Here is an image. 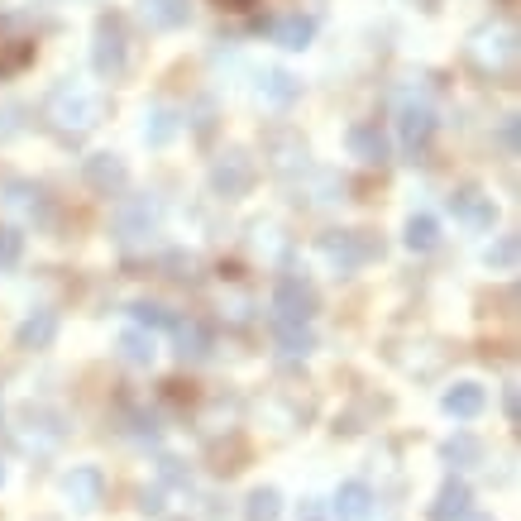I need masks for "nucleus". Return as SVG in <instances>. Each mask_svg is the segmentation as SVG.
I'll return each instance as SVG.
<instances>
[{
  "label": "nucleus",
  "instance_id": "obj_25",
  "mask_svg": "<svg viewBox=\"0 0 521 521\" xmlns=\"http://www.w3.org/2000/svg\"><path fill=\"white\" fill-rule=\"evenodd\" d=\"M177 330V354L182 359H192V364H201L206 354H211V330L196 326V321H173Z\"/></svg>",
  "mask_w": 521,
  "mask_h": 521
},
{
  "label": "nucleus",
  "instance_id": "obj_8",
  "mask_svg": "<svg viewBox=\"0 0 521 521\" xmlns=\"http://www.w3.org/2000/svg\"><path fill=\"white\" fill-rule=\"evenodd\" d=\"M158 216H163V206H158V196H130L120 211H115V235L134 244V239H149L158 230Z\"/></svg>",
  "mask_w": 521,
  "mask_h": 521
},
{
  "label": "nucleus",
  "instance_id": "obj_5",
  "mask_svg": "<svg viewBox=\"0 0 521 521\" xmlns=\"http://www.w3.org/2000/svg\"><path fill=\"white\" fill-rule=\"evenodd\" d=\"M15 440H20V450L29 455H53L58 445H63V416L53 412V407H20V426H15Z\"/></svg>",
  "mask_w": 521,
  "mask_h": 521
},
{
  "label": "nucleus",
  "instance_id": "obj_23",
  "mask_svg": "<svg viewBox=\"0 0 521 521\" xmlns=\"http://www.w3.org/2000/svg\"><path fill=\"white\" fill-rule=\"evenodd\" d=\"M29 63H34V39L0 29V77H15V72Z\"/></svg>",
  "mask_w": 521,
  "mask_h": 521
},
{
  "label": "nucleus",
  "instance_id": "obj_20",
  "mask_svg": "<svg viewBox=\"0 0 521 521\" xmlns=\"http://www.w3.org/2000/svg\"><path fill=\"white\" fill-rule=\"evenodd\" d=\"M297 96H302V82L283 67H268L259 77V101H268V106H292Z\"/></svg>",
  "mask_w": 521,
  "mask_h": 521
},
{
  "label": "nucleus",
  "instance_id": "obj_9",
  "mask_svg": "<svg viewBox=\"0 0 521 521\" xmlns=\"http://www.w3.org/2000/svg\"><path fill=\"white\" fill-rule=\"evenodd\" d=\"M63 493H67V502H72L77 512H96L101 498H106V474L91 469V464H82V469H72V474L63 478Z\"/></svg>",
  "mask_w": 521,
  "mask_h": 521
},
{
  "label": "nucleus",
  "instance_id": "obj_7",
  "mask_svg": "<svg viewBox=\"0 0 521 521\" xmlns=\"http://www.w3.org/2000/svg\"><path fill=\"white\" fill-rule=\"evenodd\" d=\"M316 287L306 283V278H283V283L273 287V321H302L311 326V316H316Z\"/></svg>",
  "mask_w": 521,
  "mask_h": 521
},
{
  "label": "nucleus",
  "instance_id": "obj_37",
  "mask_svg": "<svg viewBox=\"0 0 521 521\" xmlns=\"http://www.w3.org/2000/svg\"><path fill=\"white\" fill-rule=\"evenodd\" d=\"M216 5H225V10H249L254 0H216Z\"/></svg>",
  "mask_w": 521,
  "mask_h": 521
},
{
  "label": "nucleus",
  "instance_id": "obj_31",
  "mask_svg": "<svg viewBox=\"0 0 521 521\" xmlns=\"http://www.w3.org/2000/svg\"><path fill=\"white\" fill-rule=\"evenodd\" d=\"M488 268H517V235H502L498 244H488Z\"/></svg>",
  "mask_w": 521,
  "mask_h": 521
},
{
  "label": "nucleus",
  "instance_id": "obj_13",
  "mask_svg": "<svg viewBox=\"0 0 521 521\" xmlns=\"http://www.w3.org/2000/svg\"><path fill=\"white\" fill-rule=\"evenodd\" d=\"M349 153H354V158H359V163H369V168H383V163H388V134L378 130V125H373V120H364V125H349Z\"/></svg>",
  "mask_w": 521,
  "mask_h": 521
},
{
  "label": "nucleus",
  "instance_id": "obj_34",
  "mask_svg": "<svg viewBox=\"0 0 521 521\" xmlns=\"http://www.w3.org/2000/svg\"><path fill=\"white\" fill-rule=\"evenodd\" d=\"M139 512H144V517H163V512H168V507H163V488H144V493H139Z\"/></svg>",
  "mask_w": 521,
  "mask_h": 521
},
{
  "label": "nucleus",
  "instance_id": "obj_6",
  "mask_svg": "<svg viewBox=\"0 0 521 521\" xmlns=\"http://www.w3.org/2000/svg\"><path fill=\"white\" fill-rule=\"evenodd\" d=\"M254 177H259V168H254V158L244 149H225L216 163H211V187H216V196H225V201L249 196Z\"/></svg>",
  "mask_w": 521,
  "mask_h": 521
},
{
  "label": "nucleus",
  "instance_id": "obj_21",
  "mask_svg": "<svg viewBox=\"0 0 521 521\" xmlns=\"http://www.w3.org/2000/svg\"><path fill=\"white\" fill-rule=\"evenodd\" d=\"M440 459H445L450 469H474V464H483V440L469 431H455L440 445Z\"/></svg>",
  "mask_w": 521,
  "mask_h": 521
},
{
  "label": "nucleus",
  "instance_id": "obj_10",
  "mask_svg": "<svg viewBox=\"0 0 521 521\" xmlns=\"http://www.w3.org/2000/svg\"><path fill=\"white\" fill-rule=\"evenodd\" d=\"M87 182L101 196H120L125 187H130V168H125L120 153H91L87 158Z\"/></svg>",
  "mask_w": 521,
  "mask_h": 521
},
{
  "label": "nucleus",
  "instance_id": "obj_24",
  "mask_svg": "<svg viewBox=\"0 0 521 521\" xmlns=\"http://www.w3.org/2000/svg\"><path fill=\"white\" fill-rule=\"evenodd\" d=\"M273 330H278V349H283L287 359H306L316 349V335L302 321H273Z\"/></svg>",
  "mask_w": 521,
  "mask_h": 521
},
{
  "label": "nucleus",
  "instance_id": "obj_38",
  "mask_svg": "<svg viewBox=\"0 0 521 521\" xmlns=\"http://www.w3.org/2000/svg\"><path fill=\"white\" fill-rule=\"evenodd\" d=\"M459 521H493V517H488V512H474V507H469V512H464Z\"/></svg>",
  "mask_w": 521,
  "mask_h": 521
},
{
  "label": "nucleus",
  "instance_id": "obj_30",
  "mask_svg": "<svg viewBox=\"0 0 521 521\" xmlns=\"http://www.w3.org/2000/svg\"><path fill=\"white\" fill-rule=\"evenodd\" d=\"M24 259V235L15 225H0V273H10Z\"/></svg>",
  "mask_w": 521,
  "mask_h": 521
},
{
  "label": "nucleus",
  "instance_id": "obj_4",
  "mask_svg": "<svg viewBox=\"0 0 521 521\" xmlns=\"http://www.w3.org/2000/svg\"><path fill=\"white\" fill-rule=\"evenodd\" d=\"M321 254L335 263V273H359L364 263L383 254V244L369 230H335V235H321Z\"/></svg>",
  "mask_w": 521,
  "mask_h": 521
},
{
  "label": "nucleus",
  "instance_id": "obj_19",
  "mask_svg": "<svg viewBox=\"0 0 521 521\" xmlns=\"http://www.w3.org/2000/svg\"><path fill=\"white\" fill-rule=\"evenodd\" d=\"M139 15L149 29H182L192 20V5L187 0H139Z\"/></svg>",
  "mask_w": 521,
  "mask_h": 521
},
{
  "label": "nucleus",
  "instance_id": "obj_22",
  "mask_svg": "<svg viewBox=\"0 0 521 521\" xmlns=\"http://www.w3.org/2000/svg\"><path fill=\"white\" fill-rule=\"evenodd\" d=\"M120 359L134 364V369H149L153 359H158V340H153V330H144V326L125 330V335H120Z\"/></svg>",
  "mask_w": 521,
  "mask_h": 521
},
{
  "label": "nucleus",
  "instance_id": "obj_28",
  "mask_svg": "<svg viewBox=\"0 0 521 521\" xmlns=\"http://www.w3.org/2000/svg\"><path fill=\"white\" fill-rule=\"evenodd\" d=\"M402 239H407V249H416V254H431L435 244H440V220L435 216H412L407 220V230H402Z\"/></svg>",
  "mask_w": 521,
  "mask_h": 521
},
{
  "label": "nucleus",
  "instance_id": "obj_15",
  "mask_svg": "<svg viewBox=\"0 0 521 521\" xmlns=\"http://www.w3.org/2000/svg\"><path fill=\"white\" fill-rule=\"evenodd\" d=\"M58 340V311L53 306H39V311H29L15 330V345L20 349H48Z\"/></svg>",
  "mask_w": 521,
  "mask_h": 521
},
{
  "label": "nucleus",
  "instance_id": "obj_18",
  "mask_svg": "<svg viewBox=\"0 0 521 521\" xmlns=\"http://www.w3.org/2000/svg\"><path fill=\"white\" fill-rule=\"evenodd\" d=\"M440 407L455 416V421H474V416L488 407V392L478 388V383H455V388H445Z\"/></svg>",
  "mask_w": 521,
  "mask_h": 521
},
{
  "label": "nucleus",
  "instance_id": "obj_32",
  "mask_svg": "<svg viewBox=\"0 0 521 521\" xmlns=\"http://www.w3.org/2000/svg\"><path fill=\"white\" fill-rule=\"evenodd\" d=\"M517 139H521V120H517V115H507V120L498 125V144H502L507 158H517Z\"/></svg>",
  "mask_w": 521,
  "mask_h": 521
},
{
  "label": "nucleus",
  "instance_id": "obj_29",
  "mask_svg": "<svg viewBox=\"0 0 521 521\" xmlns=\"http://www.w3.org/2000/svg\"><path fill=\"white\" fill-rule=\"evenodd\" d=\"M130 311H134V321H139L144 330H168L177 321L173 311H168V306H158V302H134Z\"/></svg>",
  "mask_w": 521,
  "mask_h": 521
},
{
  "label": "nucleus",
  "instance_id": "obj_26",
  "mask_svg": "<svg viewBox=\"0 0 521 521\" xmlns=\"http://www.w3.org/2000/svg\"><path fill=\"white\" fill-rule=\"evenodd\" d=\"M177 130H182V115H177L173 106H153L149 115H144V139H149V144H173Z\"/></svg>",
  "mask_w": 521,
  "mask_h": 521
},
{
  "label": "nucleus",
  "instance_id": "obj_36",
  "mask_svg": "<svg viewBox=\"0 0 521 521\" xmlns=\"http://www.w3.org/2000/svg\"><path fill=\"white\" fill-rule=\"evenodd\" d=\"M302 521H326V512H321V502H316V498L302 502Z\"/></svg>",
  "mask_w": 521,
  "mask_h": 521
},
{
  "label": "nucleus",
  "instance_id": "obj_27",
  "mask_svg": "<svg viewBox=\"0 0 521 521\" xmlns=\"http://www.w3.org/2000/svg\"><path fill=\"white\" fill-rule=\"evenodd\" d=\"M283 517V493L278 488H254L244 498V521H278Z\"/></svg>",
  "mask_w": 521,
  "mask_h": 521
},
{
  "label": "nucleus",
  "instance_id": "obj_40",
  "mask_svg": "<svg viewBox=\"0 0 521 521\" xmlns=\"http://www.w3.org/2000/svg\"><path fill=\"white\" fill-rule=\"evenodd\" d=\"M502 5H517V0H502Z\"/></svg>",
  "mask_w": 521,
  "mask_h": 521
},
{
  "label": "nucleus",
  "instance_id": "obj_11",
  "mask_svg": "<svg viewBox=\"0 0 521 521\" xmlns=\"http://www.w3.org/2000/svg\"><path fill=\"white\" fill-rule=\"evenodd\" d=\"M450 211H455L464 225H474V230H493V220H498V201L488 192H478V187H459L450 196Z\"/></svg>",
  "mask_w": 521,
  "mask_h": 521
},
{
  "label": "nucleus",
  "instance_id": "obj_2",
  "mask_svg": "<svg viewBox=\"0 0 521 521\" xmlns=\"http://www.w3.org/2000/svg\"><path fill=\"white\" fill-rule=\"evenodd\" d=\"M464 53H469V63H474L483 77H507L512 63H517V34H512L507 24H483V29L469 34Z\"/></svg>",
  "mask_w": 521,
  "mask_h": 521
},
{
  "label": "nucleus",
  "instance_id": "obj_12",
  "mask_svg": "<svg viewBox=\"0 0 521 521\" xmlns=\"http://www.w3.org/2000/svg\"><path fill=\"white\" fill-rule=\"evenodd\" d=\"M397 130H402V149L412 153V158H421V153L431 149V139H435V115L426 106H402Z\"/></svg>",
  "mask_w": 521,
  "mask_h": 521
},
{
  "label": "nucleus",
  "instance_id": "obj_35",
  "mask_svg": "<svg viewBox=\"0 0 521 521\" xmlns=\"http://www.w3.org/2000/svg\"><path fill=\"white\" fill-rule=\"evenodd\" d=\"M502 412H507V421H512V426L521 421V392H517V383H507V392H502Z\"/></svg>",
  "mask_w": 521,
  "mask_h": 521
},
{
  "label": "nucleus",
  "instance_id": "obj_17",
  "mask_svg": "<svg viewBox=\"0 0 521 521\" xmlns=\"http://www.w3.org/2000/svg\"><path fill=\"white\" fill-rule=\"evenodd\" d=\"M469 507H474V488H469L464 478H445L440 493H435V502H431V521H459Z\"/></svg>",
  "mask_w": 521,
  "mask_h": 521
},
{
  "label": "nucleus",
  "instance_id": "obj_16",
  "mask_svg": "<svg viewBox=\"0 0 521 521\" xmlns=\"http://www.w3.org/2000/svg\"><path fill=\"white\" fill-rule=\"evenodd\" d=\"M268 39L278 48H287V53H302L316 39V20L311 15H278V20L268 24Z\"/></svg>",
  "mask_w": 521,
  "mask_h": 521
},
{
  "label": "nucleus",
  "instance_id": "obj_39",
  "mask_svg": "<svg viewBox=\"0 0 521 521\" xmlns=\"http://www.w3.org/2000/svg\"><path fill=\"white\" fill-rule=\"evenodd\" d=\"M0 483H5V459H0Z\"/></svg>",
  "mask_w": 521,
  "mask_h": 521
},
{
  "label": "nucleus",
  "instance_id": "obj_1",
  "mask_svg": "<svg viewBox=\"0 0 521 521\" xmlns=\"http://www.w3.org/2000/svg\"><path fill=\"white\" fill-rule=\"evenodd\" d=\"M44 120L58 139H87V134L106 120V96L77 87V82H63V87L44 101Z\"/></svg>",
  "mask_w": 521,
  "mask_h": 521
},
{
  "label": "nucleus",
  "instance_id": "obj_14",
  "mask_svg": "<svg viewBox=\"0 0 521 521\" xmlns=\"http://www.w3.org/2000/svg\"><path fill=\"white\" fill-rule=\"evenodd\" d=\"M330 512H335V521H369L373 517V488L359 483V478L340 483V493L330 498Z\"/></svg>",
  "mask_w": 521,
  "mask_h": 521
},
{
  "label": "nucleus",
  "instance_id": "obj_33",
  "mask_svg": "<svg viewBox=\"0 0 521 521\" xmlns=\"http://www.w3.org/2000/svg\"><path fill=\"white\" fill-rule=\"evenodd\" d=\"M158 478L173 483V488H187V469H182V459H158Z\"/></svg>",
  "mask_w": 521,
  "mask_h": 521
},
{
  "label": "nucleus",
  "instance_id": "obj_3",
  "mask_svg": "<svg viewBox=\"0 0 521 521\" xmlns=\"http://www.w3.org/2000/svg\"><path fill=\"white\" fill-rule=\"evenodd\" d=\"M91 67L106 77V82H120L130 72V29L120 15H101L96 20V39H91Z\"/></svg>",
  "mask_w": 521,
  "mask_h": 521
}]
</instances>
